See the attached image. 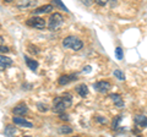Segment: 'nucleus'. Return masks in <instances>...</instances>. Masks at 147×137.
<instances>
[{
    "instance_id": "30",
    "label": "nucleus",
    "mask_w": 147,
    "mask_h": 137,
    "mask_svg": "<svg viewBox=\"0 0 147 137\" xmlns=\"http://www.w3.org/2000/svg\"><path fill=\"white\" fill-rule=\"evenodd\" d=\"M3 42H4V39H3V37H0V45L3 44Z\"/></svg>"
},
{
    "instance_id": "16",
    "label": "nucleus",
    "mask_w": 147,
    "mask_h": 137,
    "mask_svg": "<svg viewBox=\"0 0 147 137\" xmlns=\"http://www.w3.org/2000/svg\"><path fill=\"white\" fill-rule=\"evenodd\" d=\"M121 120H123V116L121 115H117L112 121V129L113 130H119V126H120V121Z\"/></svg>"
},
{
    "instance_id": "17",
    "label": "nucleus",
    "mask_w": 147,
    "mask_h": 137,
    "mask_svg": "<svg viewBox=\"0 0 147 137\" xmlns=\"http://www.w3.org/2000/svg\"><path fill=\"white\" fill-rule=\"evenodd\" d=\"M58 132L61 135H69V134H72V127L71 126H67V125H64L60 126L58 129Z\"/></svg>"
},
{
    "instance_id": "14",
    "label": "nucleus",
    "mask_w": 147,
    "mask_h": 137,
    "mask_svg": "<svg viewBox=\"0 0 147 137\" xmlns=\"http://www.w3.org/2000/svg\"><path fill=\"white\" fill-rule=\"evenodd\" d=\"M53 10V5L52 4H47V5H43V6H40L38 9H36L34 10V13H49V12H52Z\"/></svg>"
},
{
    "instance_id": "2",
    "label": "nucleus",
    "mask_w": 147,
    "mask_h": 137,
    "mask_svg": "<svg viewBox=\"0 0 147 137\" xmlns=\"http://www.w3.org/2000/svg\"><path fill=\"white\" fill-rule=\"evenodd\" d=\"M63 47L67 49H72L75 52H79V50L84 48V42L79 38L74 37V36H69V37H66L63 40Z\"/></svg>"
},
{
    "instance_id": "21",
    "label": "nucleus",
    "mask_w": 147,
    "mask_h": 137,
    "mask_svg": "<svg viewBox=\"0 0 147 137\" xmlns=\"http://www.w3.org/2000/svg\"><path fill=\"white\" fill-rule=\"evenodd\" d=\"M113 75H114V77H117V79H118V80H120V81H124V80H125V75H124V72L120 71V70H114Z\"/></svg>"
},
{
    "instance_id": "11",
    "label": "nucleus",
    "mask_w": 147,
    "mask_h": 137,
    "mask_svg": "<svg viewBox=\"0 0 147 137\" xmlns=\"http://www.w3.org/2000/svg\"><path fill=\"white\" fill-rule=\"evenodd\" d=\"M110 99L113 100V103L115 104V107L117 108H124V100L123 98L120 97V94H118V93H112L109 95Z\"/></svg>"
},
{
    "instance_id": "22",
    "label": "nucleus",
    "mask_w": 147,
    "mask_h": 137,
    "mask_svg": "<svg viewBox=\"0 0 147 137\" xmlns=\"http://www.w3.org/2000/svg\"><path fill=\"white\" fill-rule=\"evenodd\" d=\"M37 109H38L39 111H42V113H45V111H48V105L45 103H37Z\"/></svg>"
},
{
    "instance_id": "26",
    "label": "nucleus",
    "mask_w": 147,
    "mask_h": 137,
    "mask_svg": "<svg viewBox=\"0 0 147 137\" xmlns=\"http://www.w3.org/2000/svg\"><path fill=\"white\" fill-rule=\"evenodd\" d=\"M10 52V49H9L7 47H5V45H0V53H9Z\"/></svg>"
},
{
    "instance_id": "1",
    "label": "nucleus",
    "mask_w": 147,
    "mask_h": 137,
    "mask_svg": "<svg viewBox=\"0 0 147 137\" xmlns=\"http://www.w3.org/2000/svg\"><path fill=\"white\" fill-rule=\"evenodd\" d=\"M72 104V97L70 93H64L60 97L54 98L53 100V111L54 113H64L67 108H70Z\"/></svg>"
},
{
    "instance_id": "10",
    "label": "nucleus",
    "mask_w": 147,
    "mask_h": 137,
    "mask_svg": "<svg viewBox=\"0 0 147 137\" xmlns=\"http://www.w3.org/2000/svg\"><path fill=\"white\" fill-rule=\"evenodd\" d=\"M75 91H76V93L79 94L80 97H82V98L87 97V95H88V93H90V91H88V87H87V86H86L85 83H82V85H79V86H76Z\"/></svg>"
},
{
    "instance_id": "15",
    "label": "nucleus",
    "mask_w": 147,
    "mask_h": 137,
    "mask_svg": "<svg viewBox=\"0 0 147 137\" xmlns=\"http://www.w3.org/2000/svg\"><path fill=\"white\" fill-rule=\"evenodd\" d=\"M32 4H33V3H32L31 0H18V1L16 3V6L18 9H26V7L31 6Z\"/></svg>"
},
{
    "instance_id": "7",
    "label": "nucleus",
    "mask_w": 147,
    "mask_h": 137,
    "mask_svg": "<svg viewBox=\"0 0 147 137\" xmlns=\"http://www.w3.org/2000/svg\"><path fill=\"white\" fill-rule=\"evenodd\" d=\"M12 121H13V124L17 125V126L28 127V129H32V127H33V124H32V122L27 121L26 119L21 118V116H13V118H12Z\"/></svg>"
},
{
    "instance_id": "24",
    "label": "nucleus",
    "mask_w": 147,
    "mask_h": 137,
    "mask_svg": "<svg viewBox=\"0 0 147 137\" xmlns=\"http://www.w3.org/2000/svg\"><path fill=\"white\" fill-rule=\"evenodd\" d=\"M96 120H97L98 122H100V124H105V122H107V119H105V118H102V116H99V115L96 116Z\"/></svg>"
},
{
    "instance_id": "9",
    "label": "nucleus",
    "mask_w": 147,
    "mask_h": 137,
    "mask_svg": "<svg viewBox=\"0 0 147 137\" xmlns=\"http://www.w3.org/2000/svg\"><path fill=\"white\" fill-rule=\"evenodd\" d=\"M12 65V60L10 58H7L5 55H0V71H4L5 68Z\"/></svg>"
},
{
    "instance_id": "3",
    "label": "nucleus",
    "mask_w": 147,
    "mask_h": 137,
    "mask_svg": "<svg viewBox=\"0 0 147 137\" xmlns=\"http://www.w3.org/2000/svg\"><path fill=\"white\" fill-rule=\"evenodd\" d=\"M64 24V17L61 13L59 12H54L50 15L49 21H48V27L50 31H57L59 30V27Z\"/></svg>"
},
{
    "instance_id": "27",
    "label": "nucleus",
    "mask_w": 147,
    "mask_h": 137,
    "mask_svg": "<svg viewBox=\"0 0 147 137\" xmlns=\"http://www.w3.org/2000/svg\"><path fill=\"white\" fill-rule=\"evenodd\" d=\"M60 119H61V120H65V121H69V119H70V118H69V115H67V114H64V113H60Z\"/></svg>"
},
{
    "instance_id": "18",
    "label": "nucleus",
    "mask_w": 147,
    "mask_h": 137,
    "mask_svg": "<svg viewBox=\"0 0 147 137\" xmlns=\"http://www.w3.org/2000/svg\"><path fill=\"white\" fill-rule=\"evenodd\" d=\"M4 134H5V136H13L16 134V127L12 125H7L4 130Z\"/></svg>"
},
{
    "instance_id": "5",
    "label": "nucleus",
    "mask_w": 147,
    "mask_h": 137,
    "mask_svg": "<svg viewBox=\"0 0 147 137\" xmlns=\"http://www.w3.org/2000/svg\"><path fill=\"white\" fill-rule=\"evenodd\" d=\"M93 87L99 93H107L108 91L110 89V87H112V85H110L108 81H98V82H96L94 83Z\"/></svg>"
},
{
    "instance_id": "6",
    "label": "nucleus",
    "mask_w": 147,
    "mask_h": 137,
    "mask_svg": "<svg viewBox=\"0 0 147 137\" xmlns=\"http://www.w3.org/2000/svg\"><path fill=\"white\" fill-rule=\"evenodd\" d=\"M77 75L76 74H71V75H61L60 77H59V85H61V86H65V85H69V83H71V82L74 81H77Z\"/></svg>"
},
{
    "instance_id": "23",
    "label": "nucleus",
    "mask_w": 147,
    "mask_h": 137,
    "mask_svg": "<svg viewBox=\"0 0 147 137\" xmlns=\"http://www.w3.org/2000/svg\"><path fill=\"white\" fill-rule=\"evenodd\" d=\"M28 50H30L32 54H38L39 53V50L37 49V47H34V45H32V44L28 45Z\"/></svg>"
},
{
    "instance_id": "4",
    "label": "nucleus",
    "mask_w": 147,
    "mask_h": 137,
    "mask_svg": "<svg viewBox=\"0 0 147 137\" xmlns=\"http://www.w3.org/2000/svg\"><path fill=\"white\" fill-rule=\"evenodd\" d=\"M26 25L32 27V28H37V30H44L45 28V21L42 17L38 16H33L26 21Z\"/></svg>"
},
{
    "instance_id": "31",
    "label": "nucleus",
    "mask_w": 147,
    "mask_h": 137,
    "mask_svg": "<svg viewBox=\"0 0 147 137\" xmlns=\"http://www.w3.org/2000/svg\"><path fill=\"white\" fill-rule=\"evenodd\" d=\"M4 1H6V3H11V1H13V0H4Z\"/></svg>"
},
{
    "instance_id": "13",
    "label": "nucleus",
    "mask_w": 147,
    "mask_h": 137,
    "mask_svg": "<svg viewBox=\"0 0 147 137\" xmlns=\"http://www.w3.org/2000/svg\"><path fill=\"white\" fill-rule=\"evenodd\" d=\"M25 61L27 64V67H30V70H32V71H36L37 67H38V65H39L37 60H34V59H31L28 56H25Z\"/></svg>"
},
{
    "instance_id": "28",
    "label": "nucleus",
    "mask_w": 147,
    "mask_h": 137,
    "mask_svg": "<svg viewBox=\"0 0 147 137\" xmlns=\"http://www.w3.org/2000/svg\"><path fill=\"white\" fill-rule=\"evenodd\" d=\"M91 71H92V67H91L90 65L85 66V68H84V70H82V72H84V74H88V72H91Z\"/></svg>"
},
{
    "instance_id": "29",
    "label": "nucleus",
    "mask_w": 147,
    "mask_h": 137,
    "mask_svg": "<svg viewBox=\"0 0 147 137\" xmlns=\"http://www.w3.org/2000/svg\"><path fill=\"white\" fill-rule=\"evenodd\" d=\"M92 1H93V0H82V3H84L85 5H87V6H90L92 4Z\"/></svg>"
},
{
    "instance_id": "19",
    "label": "nucleus",
    "mask_w": 147,
    "mask_h": 137,
    "mask_svg": "<svg viewBox=\"0 0 147 137\" xmlns=\"http://www.w3.org/2000/svg\"><path fill=\"white\" fill-rule=\"evenodd\" d=\"M52 3L54 4V6H58V7H60L61 10H64V11L69 12V9H67L65 5H64V3H61V0H53Z\"/></svg>"
},
{
    "instance_id": "8",
    "label": "nucleus",
    "mask_w": 147,
    "mask_h": 137,
    "mask_svg": "<svg viewBox=\"0 0 147 137\" xmlns=\"http://www.w3.org/2000/svg\"><path fill=\"white\" fill-rule=\"evenodd\" d=\"M134 122L136 126L141 127V129H145V127H147V116L139 114V115H136L134 118Z\"/></svg>"
},
{
    "instance_id": "20",
    "label": "nucleus",
    "mask_w": 147,
    "mask_h": 137,
    "mask_svg": "<svg viewBox=\"0 0 147 137\" xmlns=\"http://www.w3.org/2000/svg\"><path fill=\"white\" fill-rule=\"evenodd\" d=\"M115 58L118 59V60H123L124 52H123V48L121 47H117L115 48Z\"/></svg>"
},
{
    "instance_id": "25",
    "label": "nucleus",
    "mask_w": 147,
    "mask_h": 137,
    "mask_svg": "<svg viewBox=\"0 0 147 137\" xmlns=\"http://www.w3.org/2000/svg\"><path fill=\"white\" fill-rule=\"evenodd\" d=\"M96 1V4H97V5H99V6H104L105 4L108 3V0H94Z\"/></svg>"
},
{
    "instance_id": "12",
    "label": "nucleus",
    "mask_w": 147,
    "mask_h": 137,
    "mask_svg": "<svg viewBox=\"0 0 147 137\" xmlns=\"http://www.w3.org/2000/svg\"><path fill=\"white\" fill-rule=\"evenodd\" d=\"M27 111H28V108H27L26 104H20L16 108H13L12 110L15 115H25V114H27Z\"/></svg>"
}]
</instances>
